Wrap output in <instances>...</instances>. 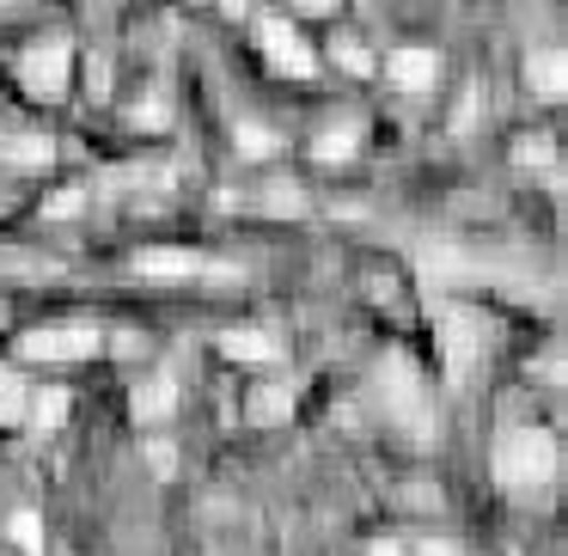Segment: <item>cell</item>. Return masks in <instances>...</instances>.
<instances>
[{"label": "cell", "mask_w": 568, "mask_h": 556, "mask_svg": "<svg viewBox=\"0 0 568 556\" xmlns=\"http://www.w3.org/2000/svg\"><path fill=\"white\" fill-rule=\"evenodd\" d=\"M239 148H245L251 160H270V153H275V135H270V129H257V123H245V129H239Z\"/></svg>", "instance_id": "2e32d148"}, {"label": "cell", "mask_w": 568, "mask_h": 556, "mask_svg": "<svg viewBox=\"0 0 568 556\" xmlns=\"http://www.w3.org/2000/svg\"><path fill=\"white\" fill-rule=\"evenodd\" d=\"M300 202H306V196H300V190H287V184L270 190V209H300Z\"/></svg>", "instance_id": "ffe728a7"}, {"label": "cell", "mask_w": 568, "mask_h": 556, "mask_svg": "<svg viewBox=\"0 0 568 556\" xmlns=\"http://www.w3.org/2000/svg\"><path fill=\"white\" fill-rule=\"evenodd\" d=\"M135 123H148V129H160V123H165V111H160V104H135Z\"/></svg>", "instance_id": "44dd1931"}, {"label": "cell", "mask_w": 568, "mask_h": 556, "mask_svg": "<svg viewBox=\"0 0 568 556\" xmlns=\"http://www.w3.org/2000/svg\"><path fill=\"white\" fill-rule=\"evenodd\" d=\"M434 55L428 50H404V55H392V87H404V92H428L434 87Z\"/></svg>", "instance_id": "9c48e42d"}, {"label": "cell", "mask_w": 568, "mask_h": 556, "mask_svg": "<svg viewBox=\"0 0 568 556\" xmlns=\"http://www.w3.org/2000/svg\"><path fill=\"white\" fill-rule=\"evenodd\" d=\"M19 80H26L31 99H62L68 92V43H38V50H26Z\"/></svg>", "instance_id": "8992f818"}, {"label": "cell", "mask_w": 568, "mask_h": 556, "mask_svg": "<svg viewBox=\"0 0 568 556\" xmlns=\"http://www.w3.org/2000/svg\"><path fill=\"white\" fill-rule=\"evenodd\" d=\"M483 343H489V324H483L477 312H465V306H446L440 312V355H446V380H453V385L470 380Z\"/></svg>", "instance_id": "7a4b0ae2"}, {"label": "cell", "mask_w": 568, "mask_h": 556, "mask_svg": "<svg viewBox=\"0 0 568 556\" xmlns=\"http://www.w3.org/2000/svg\"><path fill=\"white\" fill-rule=\"evenodd\" d=\"M0 160H7V165H19V172H38V165H50V160H55V148H50L43 135H7Z\"/></svg>", "instance_id": "30bf717a"}, {"label": "cell", "mask_w": 568, "mask_h": 556, "mask_svg": "<svg viewBox=\"0 0 568 556\" xmlns=\"http://www.w3.org/2000/svg\"><path fill=\"white\" fill-rule=\"evenodd\" d=\"M526 80H531V92H544V99H562V87H568V80H562V55H556V50H544V55H531V62H526Z\"/></svg>", "instance_id": "8fae6325"}, {"label": "cell", "mask_w": 568, "mask_h": 556, "mask_svg": "<svg viewBox=\"0 0 568 556\" xmlns=\"http://www.w3.org/2000/svg\"><path fill=\"white\" fill-rule=\"evenodd\" d=\"M300 7H312V13H324V7H331V0H300Z\"/></svg>", "instance_id": "7402d4cb"}, {"label": "cell", "mask_w": 568, "mask_h": 556, "mask_svg": "<svg viewBox=\"0 0 568 556\" xmlns=\"http://www.w3.org/2000/svg\"><path fill=\"white\" fill-rule=\"evenodd\" d=\"M287 404H294V385H270V392H257V422H282L287 416Z\"/></svg>", "instance_id": "5bb4252c"}, {"label": "cell", "mask_w": 568, "mask_h": 556, "mask_svg": "<svg viewBox=\"0 0 568 556\" xmlns=\"http://www.w3.org/2000/svg\"><path fill=\"white\" fill-rule=\"evenodd\" d=\"M26 404H31L26 380H19V373H0V422H7V428L26 422Z\"/></svg>", "instance_id": "7c38bea8"}, {"label": "cell", "mask_w": 568, "mask_h": 556, "mask_svg": "<svg viewBox=\"0 0 568 556\" xmlns=\"http://www.w3.org/2000/svg\"><path fill=\"white\" fill-rule=\"evenodd\" d=\"M31 416H38V428H62L68 392H38V397H31Z\"/></svg>", "instance_id": "4fadbf2b"}, {"label": "cell", "mask_w": 568, "mask_h": 556, "mask_svg": "<svg viewBox=\"0 0 568 556\" xmlns=\"http://www.w3.org/2000/svg\"><path fill=\"white\" fill-rule=\"evenodd\" d=\"M336 62H348V74H373V62H367V50H361V43L336 38Z\"/></svg>", "instance_id": "ac0fdd59"}, {"label": "cell", "mask_w": 568, "mask_h": 556, "mask_svg": "<svg viewBox=\"0 0 568 556\" xmlns=\"http://www.w3.org/2000/svg\"><path fill=\"white\" fill-rule=\"evenodd\" d=\"M141 275L153 282H184V275H202L196 251H141Z\"/></svg>", "instance_id": "ba28073f"}, {"label": "cell", "mask_w": 568, "mask_h": 556, "mask_svg": "<svg viewBox=\"0 0 568 556\" xmlns=\"http://www.w3.org/2000/svg\"><path fill=\"white\" fill-rule=\"evenodd\" d=\"M165 404H172V380H153V385H141V392H135L141 416H165Z\"/></svg>", "instance_id": "9a60e30c"}, {"label": "cell", "mask_w": 568, "mask_h": 556, "mask_svg": "<svg viewBox=\"0 0 568 556\" xmlns=\"http://www.w3.org/2000/svg\"><path fill=\"white\" fill-rule=\"evenodd\" d=\"M13 538H19V544H26V550H31V556H38V550H43V532H38V519H31V514H19V519H13Z\"/></svg>", "instance_id": "d6986e66"}, {"label": "cell", "mask_w": 568, "mask_h": 556, "mask_svg": "<svg viewBox=\"0 0 568 556\" xmlns=\"http://www.w3.org/2000/svg\"><path fill=\"white\" fill-rule=\"evenodd\" d=\"M0 319H7V312H0Z\"/></svg>", "instance_id": "cb8c5ba5"}, {"label": "cell", "mask_w": 568, "mask_h": 556, "mask_svg": "<svg viewBox=\"0 0 568 556\" xmlns=\"http://www.w3.org/2000/svg\"><path fill=\"white\" fill-rule=\"evenodd\" d=\"M257 50L270 55V68L275 74H294V80H306L312 74V43L300 38L287 19H257Z\"/></svg>", "instance_id": "5b68a950"}, {"label": "cell", "mask_w": 568, "mask_h": 556, "mask_svg": "<svg viewBox=\"0 0 568 556\" xmlns=\"http://www.w3.org/2000/svg\"><path fill=\"white\" fill-rule=\"evenodd\" d=\"M343 153H355V129H331V135H318V160H343Z\"/></svg>", "instance_id": "e0dca14e"}, {"label": "cell", "mask_w": 568, "mask_h": 556, "mask_svg": "<svg viewBox=\"0 0 568 556\" xmlns=\"http://www.w3.org/2000/svg\"><path fill=\"white\" fill-rule=\"evenodd\" d=\"M373 556H397V550H373Z\"/></svg>", "instance_id": "603a6c76"}, {"label": "cell", "mask_w": 568, "mask_h": 556, "mask_svg": "<svg viewBox=\"0 0 568 556\" xmlns=\"http://www.w3.org/2000/svg\"><path fill=\"white\" fill-rule=\"evenodd\" d=\"M221 348H226L233 361H245V367H270V361H282L275 336H263V331H226Z\"/></svg>", "instance_id": "52a82bcc"}, {"label": "cell", "mask_w": 568, "mask_h": 556, "mask_svg": "<svg viewBox=\"0 0 568 556\" xmlns=\"http://www.w3.org/2000/svg\"><path fill=\"white\" fill-rule=\"evenodd\" d=\"M379 385H385V392H397L392 416L404 422V428L416 434V441H428V434H434V422H428V392H422L416 367H409L404 355H392V361H385V367H379Z\"/></svg>", "instance_id": "3957f363"}, {"label": "cell", "mask_w": 568, "mask_h": 556, "mask_svg": "<svg viewBox=\"0 0 568 556\" xmlns=\"http://www.w3.org/2000/svg\"><path fill=\"white\" fill-rule=\"evenodd\" d=\"M92 348H99V331H92V324H55V331H31L26 343H19V355L68 367V361H87Z\"/></svg>", "instance_id": "277c9868"}, {"label": "cell", "mask_w": 568, "mask_h": 556, "mask_svg": "<svg viewBox=\"0 0 568 556\" xmlns=\"http://www.w3.org/2000/svg\"><path fill=\"white\" fill-rule=\"evenodd\" d=\"M495 477L507 489H538V483L556 477V441L538 428H507L495 441Z\"/></svg>", "instance_id": "6da1fadb"}]
</instances>
